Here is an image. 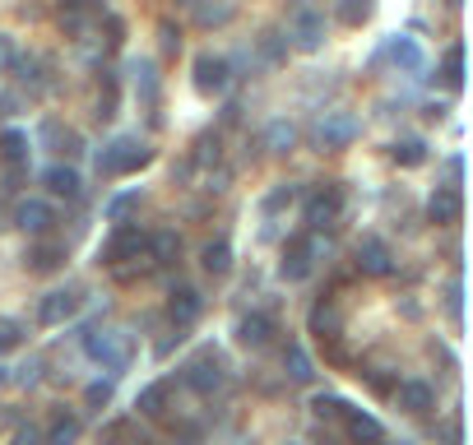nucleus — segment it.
<instances>
[{"instance_id":"1","label":"nucleus","mask_w":473,"mask_h":445,"mask_svg":"<svg viewBox=\"0 0 473 445\" xmlns=\"http://www.w3.org/2000/svg\"><path fill=\"white\" fill-rule=\"evenodd\" d=\"M149 163H154V149L144 144V139H135V135H116V139H107V144L98 149V172L102 176H126V172H139Z\"/></svg>"},{"instance_id":"2","label":"nucleus","mask_w":473,"mask_h":445,"mask_svg":"<svg viewBox=\"0 0 473 445\" xmlns=\"http://www.w3.org/2000/svg\"><path fill=\"white\" fill-rule=\"evenodd\" d=\"M84 353H89L93 362H102V367H107L112 376H116V371H126V367H130V357H135L126 330H93V334H84Z\"/></svg>"},{"instance_id":"3","label":"nucleus","mask_w":473,"mask_h":445,"mask_svg":"<svg viewBox=\"0 0 473 445\" xmlns=\"http://www.w3.org/2000/svg\"><path fill=\"white\" fill-rule=\"evenodd\" d=\"M144 246H149V237H144L139 228H116V232L98 246V265L121 269L126 260H139V251H144Z\"/></svg>"},{"instance_id":"4","label":"nucleus","mask_w":473,"mask_h":445,"mask_svg":"<svg viewBox=\"0 0 473 445\" xmlns=\"http://www.w3.org/2000/svg\"><path fill=\"white\" fill-rule=\"evenodd\" d=\"M316 255H320V241L316 237H293L283 246V260H279V274L288 283H302V278H311L316 269Z\"/></svg>"},{"instance_id":"5","label":"nucleus","mask_w":473,"mask_h":445,"mask_svg":"<svg viewBox=\"0 0 473 445\" xmlns=\"http://www.w3.org/2000/svg\"><path fill=\"white\" fill-rule=\"evenodd\" d=\"M358 135H362V121H358L353 112H325L320 126H316L320 149H348Z\"/></svg>"},{"instance_id":"6","label":"nucleus","mask_w":473,"mask_h":445,"mask_svg":"<svg viewBox=\"0 0 473 445\" xmlns=\"http://www.w3.org/2000/svg\"><path fill=\"white\" fill-rule=\"evenodd\" d=\"M339 209H343V191L335 186V181H325V186L306 199V228H311V232L330 228V222L339 218Z\"/></svg>"},{"instance_id":"7","label":"nucleus","mask_w":473,"mask_h":445,"mask_svg":"<svg viewBox=\"0 0 473 445\" xmlns=\"http://www.w3.org/2000/svg\"><path fill=\"white\" fill-rule=\"evenodd\" d=\"M228 79H233L228 56H214V51L195 56V89L200 93H223V89H228Z\"/></svg>"},{"instance_id":"8","label":"nucleus","mask_w":473,"mask_h":445,"mask_svg":"<svg viewBox=\"0 0 473 445\" xmlns=\"http://www.w3.org/2000/svg\"><path fill=\"white\" fill-rule=\"evenodd\" d=\"M186 386L195 390V394H214L218 386H223V362H218V353H204V357H195V362H186Z\"/></svg>"},{"instance_id":"9","label":"nucleus","mask_w":473,"mask_h":445,"mask_svg":"<svg viewBox=\"0 0 473 445\" xmlns=\"http://www.w3.org/2000/svg\"><path fill=\"white\" fill-rule=\"evenodd\" d=\"M14 222L24 232H33V237H47L51 232V222H56V209L47 205V199H19V209H14Z\"/></svg>"},{"instance_id":"10","label":"nucleus","mask_w":473,"mask_h":445,"mask_svg":"<svg viewBox=\"0 0 473 445\" xmlns=\"http://www.w3.org/2000/svg\"><path fill=\"white\" fill-rule=\"evenodd\" d=\"M358 269L372 274V278H385L390 269H395V255H390V246L381 237H362L358 241Z\"/></svg>"},{"instance_id":"11","label":"nucleus","mask_w":473,"mask_h":445,"mask_svg":"<svg viewBox=\"0 0 473 445\" xmlns=\"http://www.w3.org/2000/svg\"><path fill=\"white\" fill-rule=\"evenodd\" d=\"M343 427H348V436H353L358 445H385V422H381V418H372L367 409H353V403H348Z\"/></svg>"},{"instance_id":"12","label":"nucleus","mask_w":473,"mask_h":445,"mask_svg":"<svg viewBox=\"0 0 473 445\" xmlns=\"http://www.w3.org/2000/svg\"><path fill=\"white\" fill-rule=\"evenodd\" d=\"M79 297L70 288H51L43 301H37V325H66V320L75 316Z\"/></svg>"},{"instance_id":"13","label":"nucleus","mask_w":473,"mask_h":445,"mask_svg":"<svg viewBox=\"0 0 473 445\" xmlns=\"http://www.w3.org/2000/svg\"><path fill=\"white\" fill-rule=\"evenodd\" d=\"M395 403L404 413H431V403H437V394H431L427 380L408 376V380H395Z\"/></svg>"},{"instance_id":"14","label":"nucleus","mask_w":473,"mask_h":445,"mask_svg":"<svg viewBox=\"0 0 473 445\" xmlns=\"http://www.w3.org/2000/svg\"><path fill=\"white\" fill-rule=\"evenodd\" d=\"M293 37L302 51H320L325 47V14L320 10H297L293 14Z\"/></svg>"},{"instance_id":"15","label":"nucleus","mask_w":473,"mask_h":445,"mask_svg":"<svg viewBox=\"0 0 473 445\" xmlns=\"http://www.w3.org/2000/svg\"><path fill=\"white\" fill-rule=\"evenodd\" d=\"M270 339H274V316L246 311V316L237 320V343H246V348H264Z\"/></svg>"},{"instance_id":"16","label":"nucleus","mask_w":473,"mask_h":445,"mask_svg":"<svg viewBox=\"0 0 473 445\" xmlns=\"http://www.w3.org/2000/svg\"><path fill=\"white\" fill-rule=\"evenodd\" d=\"M311 334L320 343H330V348L343 339V316H339L335 301H316V307H311Z\"/></svg>"},{"instance_id":"17","label":"nucleus","mask_w":473,"mask_h":445,"mask_svg":"<svg viewBox=\"0 0 473 445\" xmlns=\"http://www.w3.org/2000/svg\"><path fill=\"white\" fill-rule=\"evenodd\" d=\"M200 311H204L200 288H177V293H172V301H168V316H172V325H177V330L195 325V316H200Z\"/></svg>"},{"instance_id":"18","label":"nucleus","mask_w":473,"mask_h":445,"mask_svg":"<svg viewBox=\"0 0 473 445\" xmlns=\"http://www.w3.org/2000/svg\"><path fill=\"white\" fill-rule=\"evenodd\" d=\"M70 260V251H66V241H56V237H47V241H37V246L28 251V269L33 274H51V269H60Z\"/></svg>"},{"instance_id":"19","label":"nucleus","mask_w":473,"mask_h":445,"mask_svg":"<svg viewBox=\"0 0 473 445\" xmlns=\"http://www.w3.org/2000/svg\"><path fill=\"white\" fill-rule=\"evenodd\" d=\"M28 153H33V139H28V130H19V126L0 130V158H5L10 168H24V163H28Z\"/></svg>"},{"instance_id":"20","label":"nucleus","mask_w":473,"mask_h":445,"mask_svg":"<svg viewBox=\"0 0 473 445\" xmlns=\"http://www.w3.org/2000/svg\"><path fill=\"white\" fill-rule=\"evenodd\" d=\"M79 432H84V422H79L75 413H66V409H60V413L47 422L43 445H75V441H79Z\"/></svg>"},{"instance_id":"21","label":"nucleus","mask_w":473,"mask_h":445,"mask_svg":"<svg viewBox=\"0 0 473 445\" xmlns=\"http://www.w3.org/2000/svg\"><path fill=\"white\" fill-rule=\"evenodd\" d=\"M427 218H431V222H455V218H460V191H455V186H437V191H431Z\"/></svg>"},{"instance_id":"22","label":"nucleus","mask_w":473,"mask_h":445,"mask_svg":"<svg viewBox=\"0 0 473 445\" xmlns=\"http://www.w3.org/2000/svg\"><path fill=\"white\" fill-rule=\"evenodd\" d=\"M43 186H47L51 195L75 199V195H79V172H75L70 163H51V168H43Z\"/></svg>"},{"instance_id":"23","label":"nucleus","mask_w":473,"mask_h":445,"mask_svg":"<svg viewBox=\"0 0 473 445\" xmlns=\"http://www.w3.org/2000/svg\"><path fill=\"white\" fill-rule=\"evenodd\" d=\"M168 399H172V386H168V380H154V386H144L135 394V409L144 418H162V413H168Z\"/></svg>"},{"instance_id":"24","label":"nucleus","mask_w":473,"mask_h":445,"mask_svg":"<svg viewBox=\"0 0 473 445\" xmlns=\"http://www.w3.org/2000/svg\"><path fill=\"white\" fill-rule=\"evenodd\" d=\"M200 265H204V274H214V278H223L233 269V246L228 241H204V251H200Z\"/></svg>"},{"instance_id":"25","label":"nucleus","mask_w":473,"mask_h":445,"mask_svg":"<svg viewBox=\"0 0 473 445\" xmlns=\"http://www.w3.org/2000/svg\"><path fill=\"white\" fill-rule=\"evenodd\" d=\"M130 84H135V93L144 98V103H154V98H158V66H154V60H130Z\"/></svg>"},{"instance_id":"26","label":"nucleus","mask_w":473,"mask_h":445,"mask_svg":"<svg viewBox=\"0 0 473 445\" xmlns=\"http://www.w3.org/2000/svg\"><path fill=\"white\" fill-rule=\"evenodd\" d=\"M390 56H395V66H399L404 74H422V66H427V56H422V47L414 43V37H395Z\"/></svg>"},{"instance_id":"27","label":"nucleus","mask_w":473,"mask_h":445,"mask_svg":"<svg viewBox=\"0 0 473 445\" xmlns=\"http://www.w3.org/2000/svg\"><path fill=\"white\" fill-rule=\"evenodd\" d=\"M144 251H149L154 265H172V260L181 255V237H177L172 228H162V232H154V237H149V246H144Z\"/></svg>"},{"instance_id":"28","label":"nucleus","mask_w":473,"mask_h":445,"mask_svg":"<svg viewBox=\"0 0 473 445\" xmlns=\"http://www.w3.org/2000/svg\"><path fill=\"white\" fill-rule=\"evenodd\" d=\"M293 144H297V126L293 121H270V126H264V149L270 153H293Z\"/></svg>"},{"instance_id":"29","label":"nucleus","mask_w":473,"mask_h":445,"mask_svg":"<svg viewBox=\"0 0 473 445\" xmlns=\"http://www.w3.org/2000/svg\"><path fill=\"white\" fill-rule=\"evenodd\" d=\"M283 371H288V380H297V386H306V380L316 376V367H311V357H306L302 343H288L283 348Z\"/></svg>"},{"instance_id":"30","label":"nucleus","mask_w":473,"mask_h":445,"mask_svg":"<svg viewBox=\"0 0 473 445\" xmlns=\"http://www.w3.org/2000/svg\"><path fill=\"white\" fill-rule=\"evenodd\" d=\"M139 199H144L139 191H121V195L107 199V209H102V214H107V222H116V228H126V218L139 209Z\"/></svg>"},{"instance_id":"31","label":"nucleus","mask_w":473,"mask_h":445,"mask_svg":"<svg viewBox=\"0 0 473 445\" xmlns=\"http://www.w3.org/2000/svg\"><path fill=\"white\" fill-rule=\"evenodd\" d=\"M390 153H395L399 168H422V163H427V144H422V139H399Z\"/></svg>"},{"instance_id":"32","label":"nucleus","mask_w":473,"mask_h":445,"mask_svg":"<svg viewBox=\"0 0 473 445\" xmlns=\"http://www.w3.org/2000/svg\"><path fill=\"white\" fill-rule=\"evenodd\" d=\"M293 199H297V186H293V181H283V186H274L270 195L260 199V209H264V214H283Z\"/></svg>"},{"instance_id":"33","label":"nucleus","mask_w":473,"mask_h":445,"mask_svg":"<svg viewBox=\"0 0 473 445\" xmlns=\"http://www.w3.org/2000/svg\"><path fill=\"white\" fill-rule=\"evenodd\" d=\"M24 334H28V325H24V320H14V316H0V353L19 348V343H24Z\"/></svg>"},{"instance_id":"34","label":"nucleus","mask_w":473,"mask_h":445,"mask_svg":"<svg viewBox=\"0 0 473 445\" xmlns=\"http://www.w3.org/2000/svg\"><path fill=\"white\" fill-rule=\"evenodd\" d=\"M311 409H316V418H343L348 413V399H339V394H311Z\"/></svg>"},{"instance_id":"35","label":"nucleus","mask_w":473,"mask_h":445,"mask_svg":"<svg viewBox=\"0 0 473 445\" xmlns=\"http://www.w3.org/2000/svg\"><path fill=\"white\" fill-rule=\"evenodd\" d=\"M233 14H237L233 5H195V19H200L204 28H218V24H228Z\"/></svg>"},{"instance_id":"36","label":"nucleus","mask_w":473,"mask_h":445,"mask_svg":"<svg viewBox=\"0 0 473 445\" xmlns=\"http://www.w3.org/2000/svg\"><path fill=\"white\" fill-rule=\"evenodd\" d=\"M112 403V380H93V386L84 390V409H93V413H102Z\"/></svg>"},{"instance_id":"37","label":"nucleus","mask_w":473,"mask_h":445,"mask_svg":"<svg viewBox=\"0 0 473 445\" xmlns=\"http://www.w3.org/2000/svg\"><path fill=\"white\" fill-rule=\"evenodd\" d=\"M445 79L450 84H464V47H450V56H445Z\"/></svg>"},{"instance_id":"38","label":"nucleus","mask_w":473,"mask_h":445,"mask_svg":"<svg viewBox=\"0 0 473 445\" xmlns=\"http://www.w3.org/2000/svg\"><path fill=\"white\" fill-rule=\"evenodd\" d=\"M367 14H372V5H362V0H348V5H339V19H343V24H362Z\"/></svg>"},{"instance_id":"39","label":"nucleus","mask_w":473,"mask_h":445,"mask_svg":"<svg viewBox=\"0 0 473 445\" xmlns=\"http://www.w3.org/2000/svg\"><path fill=\"white\" fill-rule=\"evenodd\" d=\"M10 445H43V432H37V427H33V422H24V427H14Z\"/></svg>"},{"instance_id":"40","label":"nucleus","mask_w":473,"mask_h":445,"mask_svg":"<svg viewBox=\"0 0 473 445\" xmlns=\"http://www.w3.org/2000/svg\"><path fill=\"white\" fill-rule=\"evenodd\" d=\"M158 33H162V47H168V51H181V28L172 24V19H162Z\"/></svg>"},{"instance_id":"41","label":"nucleus","mask_w":473,"mask_h":445,"mask_svg":"<svg viewBox=\"0 0 473 445\" xmlns=\"http://www.w3.org/2000/svg\"><path fill=\"white\" fill-rule=\"evenodd\" d=\"M209 158L218 163V135H204V139H200V149H195V163H209Z\"/></svg>"},{"instance_id":"42","label":"nucleus","mask_w":473,"mask_h":445,"mask_svg":"<svg viewBox=\"0 0 473 445\" xmlns=\"http://www.w3.org/2000/svg\"><path fill=\"white\" fill-rule=\"evenodd\" d=\"M19 60V51H14V37L10 33H0V70H10Z\"/></svg>"},{"instance_id":"43","label":"nucleus","mask_w":473,"mask_h":445,"mask_svg":"<svg viewBox=\"0 0 473 445\" xmlns=\"http://www.w3.org/2000/svg\"><path fill=\"white\" fill-rule=\"evenodd\" d=\"M264 56L283 60V37H279V33H264Z\"/></svg>"}]
</instances>
